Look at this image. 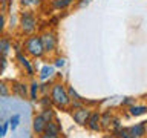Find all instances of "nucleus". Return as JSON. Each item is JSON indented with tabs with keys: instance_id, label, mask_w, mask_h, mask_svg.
<instances>
[{
	"instance_id": "obj_1",
	"label": "nucleus",
	"mask_w": 147,
	"mask_h": 138,
	"mask_svg": "<svg viewBox=\"0 0 147 138\" xmlns=\"http://www.w3.org/2000/svg\"><path fill=\"white\" fill-rule=\"evenodd\" d=\"M49 98L52 101V106L55 109L60 110H67L69 108V95L66 91V85H63L61 81H54L52 86L49 89Z\"/></svg>"
},
{
	"instance_id": "obj_2",
	"label": "nucleus",
	"mask_w": 147,
	"mask_h": 138,
	"mask_svg": "<svg viewBox=\"0 0 147 138\" xmlns=\"http://www.w3.org/2000/svg\"><path fill=\"white\" fill-rule=\"evenodd\" d=\"M18 31L22 35H32L37 32V26H38V18L35 16V11H29V9H23L18 16V22H17Z\"/></svg>"
},
{
	"instance_id": "obj_3",
	"label": "nucleus",
	"mask_w": 147,
	"mask_h": 138,
	"mask_svg": "<svg viewBox=\"0 0 147 138\" xmlns=\"http://www.w3.org/2000/svg\"><path fill=\"white\" fill-rule=\"evenodd\" d=\"M22 49L29 58H45V49L38 34L28 35L22 43Z\"/></svg>"
},
{
	"instance_id": "obj_4",
	"label": "nucleus",
	"mask_w": 147,
	"mask_h": 138,
	"mask_svg": "<svg viewBox=\"0 0 147 138\" xmlns=\"http://www.w3.org/2000/svg\"><path fill=\"white\" fill-rule=\"evenodd\" d=\"M38 35H40L41 45H43V49H45V55H54L55 52H57L58 37H57L54 29H45Z\"/></svg>"
},
{
	"instance_id": "obj_5",
	"label": "nucleus",
	"mask_w": 147,
	"mask_h": 138,
	"mask_svg": "<svg viewBox=\"0 0 147 138\" xmlns=\"http://www.w3.org/2000/svg\"><path fill=\"white\" fill-rule=\"evenodd\" d=\"M12 48H14V52H16V60L18 62V64L22 66L23 71H25V74L28 77H34L35 75V68H34V64H32L31 58L23 52L22 45H16V43H14Z\"/></svg>"
},
{
	"instance_id": "obj_6",
	"label": "nucleus",
	"mask_w": 147,
	"mask_h": 138,
	"mask_svg": "<svg viewBox=\"0 0 147 138\" xmlns=\"http://www.w3.org/2000/svg\"><path fill=\"white\" fill-rule=\"evenodd\" d=\"M90 110L92 109L87 108L86 104L81 106V108H78V109H72L71 110V117L74 120V123L84 127L86 123H87V118H89V115H90Z\"/></svg>"
},
{
	"instance_id": "obj_7",
	"label": "nucleus",
	"mask_w": 147,
	"mask_h": 138,
	"mask_svg": "<svg viewBox=\"0 0 147 138\" xmlns=\"http://www.w3.org/2000/svg\"><path fill=\"white\" fill-rule=\"evenodd\" d=\"M100 110L98 109H92L90 110V115L87 118V123H86V127L92 132H101V126H100Z\"/></svg>"
},
{
	"instance_id": "obj_8",
	"label": "nucleus",
	"mask_w": 147,
	"mask_h": 138,
	"mask_svg": "<svg viewBox=\"0 0 147 138\" xmlns=\"http://www.w3.org/2000/svg\"><path fill=\"white\" fill-rule=\"evenodd\" d=\"M129 132L133 138H146L147 135V121H140L129 126Z\"/></svg>"
},
{
	"instance_id": "obj_9",
	"label": "nucleus",
	"mask_w": 147,
	"mask_h": 138,
	"mask_svg": "<svg viewBox=\"0 0 147 138\" xmlns=\"http://www.w3.org/2000/svg\"><path fill=\"white\" fill-rule=\"evenodd\" d=\"M61 132H63V127H61V123L58 121L57 117H55V120H52V121L46 123L45 131H43V133H46V135H55V137H60Z\"/></svg>"
},
{
	"instance_id": "obj_10",
	"label": "nucleus",
	"mask_w": 147,
	"mask_h": 138,
	"mask_svg": "<svg viewBox=\"0 0 147 138\" xmlns=\"http://www.w3.org/2000/svg\"><path fill=\"white\" fill-rule=\"evenodd\" d=\"M55 74V68L52 66V63H48V64H43L38 71V80L40 81H46V80H51Z\"/></svg>"
},
{
	"instance_id": "obj_11",
	"label": "nucleus",
	"mask_w": 147,
	"mask_h": 138,
	"mask_svg": "<svg viewBox=\"0 0 147 138\" xmlns=\"http://www.w3.org/2000/svg\"><path fill=\"white\" fill-rule=\"evenodd\" d=\"M45 126H46V121L43 120L40 114H37L34 118H32V131H34L35 135H41L45 131Z\"/></svg>"
},
{
	"instance_id": "obj_12",
	"label": "nucleus",
	"mask_w": 147,
	"mask_h": 138,
	"mask_svg": "<svg viewBox=\"0 0 147 138\" xmlns=\"http://www.w3.org/2000/svg\"><path fill=\"white\" fill-rule=\"evenodd\" d=\"M127 112L130 117H144V115L147 114V106L146 104H132V106H129L127 108Z\"/></svg>"
},
{
	"instance_id": "obj_13",
	"label": "nucleus",
	"mask_w": 147,
	"mask_h": 138,
	"mask_svg": "<svg viewBox=\"0 0 147 138\" xmlns=\"http://www.w3.org/2000/svg\"><path fill=\"white\" fill-rule=\"evenodd\" d=\"M12 92L22 98L28 97V85L25 81H12Z\"/></svg>"
},
{
	"instance_id": "obj_14",
	"label": "nucleus",
	"mask_w": 147,
	"mask_h": 138,
	"mask_svg": "<svg viewBox=\"0 0 147 138\" xmlns=\"http://www.w3.org/2000/svg\"><path fill=\"white\" fill-rule=\"evenodd\" d=\"M28 95H29L31 101H37L40 97V83L37 80H32L31 85L28 86Z\"/></svg>"
},
{
	"instance_id": "obj_15",
	"label": "nucleus",
	"mask_w": 147,
	"mask_h": 138,
	"mask_svg": "<svg viewBox=\"0 0 147 138\" xmlns=\"http://www.w3.org/2000/svg\"><path fill=\"white\" fill-rule=\"evenodd\" d=\"M112 117H113V114L110 112V110H104L103 114H100V126H101V131H109Z\"/></svg>"
},
{
	"instance_id": "obj_16",
	"label": "nucleus",
	"mask_w": 147,
	"mask_h": 138,
	"mask_svg": "<svg viewBox=\"0 0 147 138\" xmlns=\"http://www.w3.org/2000/svg\"><path fill=\"white\" fill-rule=\"evenodd\" d=\"M75 2L77 0H51V6L54 9H57V11H64V9H67Z\"/></svg>"
},
{
	"instance_id": "obj_17",
	"label": "nucleus",
	"mask_w": 147,
	"mask_h": 138,
	"mask_svg": "<svg viewBox=\"0 0 147 138\" xmlns=\"http://www.w3.org/2000/svg\"><path fill=\"white\" fill-rule=\"evenodd\" d=\"M20 5L25 9H29V11H34V9H38L41 5H43L45 0H18Z\"/></svg>"
},
{
	"instance_id": "obj_18",
	"label": "nucleus",
	"mask_w": 147,
	"mask_h": 138,
	"mask_svg": "<svg viewBox=\"0 0 147 138\" xmlns=\"http://www.w3.org/2000/svg\"><path fill=\"white\" fill-rule=\"evenodd\" d=\"M11 49H12L11 40L6 39V37H2V39H0V55L6 57V55L11 52Z\"/></svg>"
},
{
	"instance_id": "obj_19",
	"label": "nucleus",
	"mask_w": 147,
	"mask_h": 138,
	"mask_svg": "<svg viewBox=\"0 0 147 138\" xmlns=\"http://www.w3.org/2000/svg\"><path fill=\"white\" fill-rule=\"evenodd\" d=\"M112 135L117 137V138H133L130 135V132H129V127H124V126H119L118 129H113Z\"/></svg>"
},
{
	"instance_id": "obj_20",
	"label": "nucleus",
	"mask_w": 147,
	"mask_h": 138,
	"mask_svg": "<svg viewBox=\"0 0 147 138\" xmlns=\"http://www.w3.org/2000/svg\"><path fill=\"white\" fill-rule=\"evenodd\" d=\"M40 115L43 117V120L46 123H49V121H52V120H55V110H54V108H48V109H41V112H40Z\"/></svg>"
},
{
	"instance_id": "obj_21",
	"label": "nucleus",
	"mask_w": 147,
	"mask_h": 138,
	"mask_svg": "<svg viewBox=\"0 0 147 138\" xmlns=\"http://www.w3.org/2000/svg\"><path fill=\"white\" fill-rule=\"evenodd\" d=\"M37 101H38V104H40V108H41V109L54 108V106H52V101H51V98H49V95H40Z\"/></svg>"
},
{
	"instance_id": "obj_22",
	"label": "nucleus",
	"mask_w": 147,
	"mask_h": 138,
	"mask_svg": "<svg viewBox=\"0 0 147 138\" xmlns=\"http://www.w3.org/2000/svg\"><path fill=\"white\" fill-rule=\"evenodd\" d=\"M66 91H67V95H69V100H81V101H86V98L78 94V92L74 89V86H66Z\"/></svg>"
},
{
	"instance_id": "obj_23",
	"label": "nucleus",
	"mask_w": 147,
	"mask_h": 138,
	"mask_svg": "<svg viewBox=\"0 0 147 138\" xmlns=\"http://www.w3.org/2000/svg\"><path fill=\"white\" fill-rule=\"evenodd\" d=\"M11 94V86L5 80H0V97H8Z\"/></svg>"
},
{
	"instance_id": "obj_24",
	"label": "nucleus",
	"mask_w": 147,
	"mask_h": 138,
	"mask_svg": "<svg viewBox=\"0 0 147 138\" xmlns=\"http://www.w3.org/2000/svg\"><path fill=\"white\" fill-rule=\"evenodd\" d=\"M8 123H9L11 131H16V129L18 127V124H20V115H18V114H14L12 117L8 120Z\"/></svg>"
},
{
	"instance_id": "obj_25",
	"label": "nucleus",
	"mask_w": 147,
	"mask_h": 138,
	"mask_svg": "<svg viewBox=\"0 0 147 138\" xmlns=\"http://www.w3.org/2000/svg\"><path fill=\"white\" fill-rule=\"evenodd\" d=\"M52 66L54 68H60V69L64 68V66H66V58L61 57V55H57V57L52 60Z\"/></svg>"
},
{
	"instance_id": "obj_26",
	"label": "nucleus",
	"mask_w": 147,
	"mask_h": 138,
	"mask_svg": "<svg viewBox=\"0 0 147 138\" xmlns=\"http://www.w3.org/2000/svg\"><path fill=\"white\" fill-rule=\"evenodd\" d=\"M86 104V101H81V100H71L69 101V108L67 109H78V108H81V106H84Z\"/></svg>"
},
{
	"instance_id": "obj_27",
	"label": "nucleus",
	"mask_w": 147,
	"mask_h": 138,
	"mask_svg": "<svg viewBox=\"0 0 147 138\" xmlns=\"http://www.w3.org/2000/svg\"><path fill=\"white\" fill-rule=\"evenodd\" d=\"M136 103V98H132V97H126L123 101H121V106L123 108H129V106H132V104H135Z\"/></svg>"
},
{
	"instance_id": "obj_28",
	"label": "nucleus",
	"mask_w": 147,
	"mask_h": 138,
	"mask_svg": "<svg viewBox=\"0 0 147 138\" xmlns=\"http://www.w3.org/2000/svg\"><path fill=\"white\" fill-rule=\"evenodd\" d=\"M5 28H6V17L0 12V34L5 31Z\"/></svg>"
},
{
	"instance_id": "obj_29",
	"label": "nucleus",
	"mask_w": 147,
	"mask_h": 138,
	"mask_svg": "<svg viewBox=\"0 0 147 138\" xmlns=\"http://www.w3.org/2000/svg\"><path fill=\"white\" fill-rule=\"evenodd\" d=\"M5 68H6V57L0 55V74L5 71Z\"/></svg>"
},
{
	"instance_id": "obj_30",
	"label": "nucleus",
	"mask_w": 147,
	"mask_h": 138,
	"mask_svg": "<svg viewBox=\"0 0 147 138\" xmlns=\"http://www.w3.org/2000/svg\"><path fill=\"white\" fill-rule=\"evenodd\" d=\"M8 127H9V123H8V121H5V123L2 124V132H0V138H3L5 135H6Z\"/></svg>"
},
{
	"instance_id": "obj_31",
	"label": "nucleus",
	"mask_w": 147,
	"mask_h": 138,
	"mask_svg": "<svg viewBox=\"0 0 147 138\" xmlns=\"http://www.w3.org/2000/svg\"><path fill=\"white\" fill-rule=\"evenodd\" d=\"M90 3V0H80L78 2V8H84L86 5H89Z\"/></svg>"
},
{
	"instance_id": "obj_32",
	"label": "nucleus",
	"mask_w": 147,
	"mask_h": 138,
	"mask_svg": "<svg viewBox=\"0 0 147 138\" xmlns=\"http://www.w3.org/2000/svg\"><path fill=\"white\" fill-rule=\"evenodd\" d=\"M38 138H60V137H55V135H46V133H41V135H37Z\"/></svg>"
},
{
	"instance_id": "obj_33",
	"label": "nucleus",
	"mask_w": 147,
	"mask_h": 138,
	"mask_svg": "<svg viewBox=\"0 0 147 138\" xmlns=\"http://www.w3.org/2000/svg\"><path fill=\"white\" fill-rule=\"evenodd\" d=\"M104 138H117V137H113V135H104Z\"/></svg>"
},
{
	"instance_id": "obj_34",
	"label": "nucleus",
	"mask_w": 147,
	"mask_h": 138,
	"mask_svg": "<svg viewBox=\"0 0 147 138\" xmlns=\"http://www.w3.org/2000/svg\"><path fill=\"white\" fill-rule=\"evenodd\" d=\"M0 132H2V124H0Z\"/></svg>"
},
{
	"instance_id": "obj_35",
	"label": "nucleus",
	"mask_w": 147,
	"mask_h": 138,
	"mask_svg": "<svg viewBox=\"0 0 147 138\" xmlns=\"http://www.w3.org/2000/svg\"><path fill=\"white\" fill-rule=\"evenodd\" d=\"M0 2H6V0H0Z\"/></svg>"
}]
</instances>
